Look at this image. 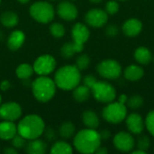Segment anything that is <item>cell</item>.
Returning a JSON list of instances; mask_svg holds the SVG:
<instances>
[{"label":"cell","mask_w":154,"mask_h":154,"mask_svg":"<svg viewBox=\"0 0 154 154\" xmlns=\"http://www.w3.org/2000/svg\"><path fill=\"white\" fill-rule=\"evenodd\" d=\"M101 138L99 133L96 129H83L79 131L74 137L73 144L75 149L83 154H91L96 152L101 145Z\"/></svg>","instance_id":"cell-1"},{"label":"cell","mask_w":154,"mask_h":154,"mask_svg":"<svg viewBox=\"0 0 154 154\" xmlns=\"http://www.w3.org/2000/svg\"><path fill=\"white\" fill-rule=\"evenodd\" d=\"M80 80V70L76 67V65H65L60 68L54 76V82L56 86L66 91L73 90L79 85Z\"/></svg>","instance_id":"cell-2"},{"label":"cell","mask_w":154,"mask_h":154,"mask_svg":"<svg viewBox=\"0 0 154 154\" xmlns=\"http://www.w3.org/2000/svg\"><path fill=\"white\" fill-rule=\"evenodd\" d=\"M45 124L42 118L37 115L24 116L17 125V134L26 140L39 138L44 132Z\"/></svg>","instance_id":"cell-3"},{"label":"cell","mask_w":154,"mask_h":154,"mask_svg":"<svg viewBox=\"0 0 154 154\" xmlns=\"http://www.w3.org/2000/svg\"><path fill=\"white\" fill-rule=\"evenodd\" d=\"M56 84L47 76H40L32 82L33 97L40 102L45 103L52 99L56 93Z\"/></svg>","instance_id":"cell-4"},{"label":"cell","mask_w":154,"mask_h":154,"mask_svg":"<svg viewBox=\"0 0 154 154\" xmlns=\"http://www.w3.org/2000/svg\"><path fill=\"white\" fill-rule=\"evenodd\" d=\"M31 16L37 22L42 23H49L54 18V8L46 1H38L33 3L30 7Z\"/></svg>","instance_id":"cell-5"},{"label":"cell","mask_w":154,"mask_h":154,"mask_svg":"<svg viewBox=\"0 0 154 154\" xmlns=\"http://www.w3.org/2000/svg\"><path fill=\"white\" fill-rule=\"evenodd\" d=\"M127 109L125 104L120 102L108 103L103 108L102 116L103 118L111 124H119L126 118Z\"/></svg>","instance_id":"cell-6"},{"label":"cell","mask_w":154,"mask_h":154,"mask_svg":"<svg viewBox=\"0 0 154 154\" xmlns=\"http://www.w3.org/2000/svg\"><path fill=\"white\" fill-rule=\"evenodd\" d=\"M91 93L97 101L105 104L113 102L116 97V88L106 81H97L91 88Z\"/></svg>","instance_id":"cell-7"},{"label":"cell","mask_w":154,"mask_h":154,"mask_svg":"<svg viewBox=\"0 0 154 154\" xmlns=\"http://www.w3.org/2000/svg\"><path fill=\"white\" fill-rule=\"evenodd\" d=\"M97 73L106 79H116L121 76L122 67L118 61L108 59L101 61L97 66Z\"/></svg>","instance_id":"cell-8"},{"label":"cell","mask_w":154,"mask_h":154,"mask_svg":"<svg viewBox=\"0 0 154 154\" xmlns=\"http://www.w3.org/2000/svg\"><path fill=\"white\" fill-rule=\"evenodd\" d=\"M90 32L88 28L81 23H77L71 29V36L73 38V45L77 52H81L84 49L85 42H88Z\"/></svg>","instance_id":"cell-9"},{"label":"cell","mask_w":154,"mask_h":154,"mask_svg":"<svg viewBox=\"0 0 154 154\" xmlns=\"http://www.w3.org/2000/svg\"><path fill=\"white\" fill-rule=\"evenodd\" d=\"M56 60L49 54H44L36 59L33 63V70L40 76H48L56 68Z\"/></svg>","instance_id":"cell-10"},{"label":"cell","mask_w":154,"mask_h":154,"mask_svg":"<svg viewBox=\"0 0 154 154\" xmlns=\"http://www.w3.org/2000/svg\"><path fill=\"white\" fill-rule=\"evenodd\" d=\"M108 20V14L107 13L100 8H94L89 10L86 15H85V21L86 23L95 28H100L104 26Z\"/></svg>","instance_id":"cell-11"},{"label":"cell","mask_w":154,"mask_h":154,"mask_svg":"<svg viewBox=\"0 0 154 154\" xmlns=\"http://www.w3.org/2000/svg\"><path fill=\"white\" fill-rule=\"evenodd\" d=\"M22 116V107L16 102H6L0 105V118L14 122Z\"/></svg>","instance_id":"cell-12"},{"label":"cell","mask_w":154,"mask_h":154,"mask_svg":"<svg viewBox=\"0 0 154 154\" xmlns=\"http://www.w3.org/2000/svg\"><path fill=\"white\" fill-rule=\"evenodd\" d=\"M116 150L123 152H129L134 147V139L131 134L126 132H120L116 134L113 140Z\"/></svg>","instance_id":"cell-13"},{"label":"cell","mask_w":154,"mask_h":154,"mask_svg":"<svg viewBox=\"0 0 154 154\" xmlns=\"http://www.w3.org/2000/svg\"><path fill=\"white\" fill-rule=\"evenodd\" d=\"M57 14L61 19L70 22L78 17V8L71 2L62 1L57 5Z\"/></svg>","instance_id":"cell-14"},{"label":"cell","mask_w":154,"mask_h":154,"mask_svg":"<svg viewBox=\"0 0 154 154\" xmlns=\"http://www.w3.org/2000/svg\"><path fill=\"white\" fill-rule=\"evenodd\" d=\"M126 125L128 130L134 134H140L144 129V122L142 116L136 113H133L126 117Z\"/></svg>","instance_id":"cell-15"},{"label":"cell","mask_w":154,"mask_h":154,"mask_svg":"<svg viewBox=\"0 0 154 154\" xmlns=\"http://www.w3.org/2000/svg\"><path fill=\"white\" fill-rule=\"evenodd\" d=\"M142 29H143V23L136 18H131L126 20L122 27L123 32L128 37L137 36L142 32Z\"/></svg>","instance_id":"cell-16"},{"label":"cell","mask_w":154,"mask_h":154,"mask_svg":"<svg viewBox=\"0 0 154 154\" xmlns=\"http://www.w3.org/2000/svg\"><path fill=\"white\" fill-rule=\"evenodd\" d=\"M17 134V125L12 121L4 120L0 123V139L3 141L11 140Z\"/></svg>","instance_id":"cell-17"},{"label":"cell","mask_w":154,"mask_h":154,"mask_svg":"<svg viewBox=\"0 0 154 154\" xmlns=\"http://www.w3.org/2000/svg\"><path fill=\"white\" fill-rule=\"evenodd\" d=\"M25 40L24 33L20 30L12 32L7 39V46L11 51H17L22 47Z\"/></svg>","instance_id":"cell-18"},{"label":"cell","mask_w":154,"mask_h":154,"mask_svg":"<svg viewBox=\"0 0 154 154\" xmlns=\"http://www.w3.org/2000/svg\"><path fill=\"white\" fill-rule=\"evenodd\" d=\"M25 152L29 154H44L47 152V144L37 139L30 140L24 146Z\"/></svg>","instance_id":"cell-19"},{"label":"cell","mask_w":154,"mask_h":154,"mask_svg":"<svg viewBox=\"0 0 154 154\" xmlns=\"http://www.w3.org/2000/svg\"><path fill=\"white\" fill-rule=\"evenodd\" d=\"M143 75L144 70L143 69V68L137 65H130L124 71L125 78L129 81H137L141 79Z\"/></svg>","instance_id":"cell-20"},{"label":"cell","mask_w":154,"mask_h":154,"mask_svg":"<svg viewBox=\"0 0 154 154\" xmlns=\"http://www.w3.org/2000/svg\"><path fill=\"white\" fill-rule=\"evenodd\" d=\"M82 121L87 128L97 129L99 125V118L93 110H86L82 114Z\"/></svg>","instance_id":"cell-21"},{"label":"cell","mask_w":154,"mask_h":154,"mask_svg":"<svg viewBox=\"0 0 154 154\" xmlns=\"http://www.w3.org/2000/svg\"><path fill=\"white\" fill-rule=\"evenodd\" d=\"M134 59L136 61L142 65H147L151 62L152 57L150 50H148L146 47L141 46L137 48L134 51Z\"/></svg>","instance_id":"cell-22"},{"label":"cell","mask_w":154,"mask_h":154,"mask_svg":"<svg viewBox=\"0 0 154 154\" xmlns=\"http://www.w3.org/2000/svg\"><path fill=\"white\" fill-rule=\"evenodd\" d=\"M1 23L7 28H13L18 24L19 18L18 15L12 11H5L0 16Z\"/></svg>","instance_id":"cell-23"},{"label":"cell","mask_w":154,"mask_h":154,"mask_svg":"<svg viewBox=\"0 0 154 154\" xmlns=\"http://www.w3.org/2000/svg\"><path fill=\"white\" fill-rule=\"evenodd\" d=\"M90 93H91V89L89 88H88L85 85L82 86H77L74 89H73V98L79 103L85 102L87 100H88L89 97H90Z\"/></svg>","instance_id":"cell-24"},{"label":"cell","mask_w":154,"mask_h":154,"mask_svg":"<svg viewBox=\"0 0 154 154\" xmlns=\"http://www.w3.org/2000/svg\"><path fill=\"white\" fill-rule=\"evenodd\" d=\"M34 70H33V67L31 66L30 64H27V63H23V64H20L17 68H16V70H15V73H16V76L20 79H29L32 74H33Z\"/></svg>","instance_id":"cell-25"},{"label":"cell","mask_w":154,"mask_h":154,"mask_svg":"<svg viewBox=\"0 0 154 154\" xmlns=\"http://www.w3.org/2000/svg\"><path fill=\"white\" fill-rule=\"evenodd\" d=\"M72 152L73 149L71 145L63 141L56 142L51 149V153L52 154H71Z\"/></svg>","instance_id":"cell-26"},{"label":"cell","mask_w":154,"mask_h":154,"mask_svg":"<svg viewBox=\"0 0 154 154\" xmlns=\"http://www.w3.org/2000/svg\"><path fill=\"white\" fill-rule=\"evenodd\" d=\"M76 132V128L73 123L71 122H64L60 125L59 129V134L63 139L71 138Z\"/></svg>","instance_id":"cell-27"},{"label":"cell","mask_w":154,"mask_h":154,"mask_svg":"<svg viewBox=\"0 0 154 154\" xmlns=\"http://www.w3.org/2000/svg\"><path fill=\"white\" fill-rule=\"evenodd\" d=\"M50 32L55 38H62L65 34V27L60 23H53L50 26Z\"/></svg>","instance_id":"cell-28"},{"label":"cell","mask_w":154,"mask_h":154,"mask_svg":"<svg viewBox=\"0 0 154 154\" xmlns=\"http://www.w3.org/2000/svg\"><path fill=\"white\" fill-rule=\"evenodd\" d=\"M75 53H77V51H76L75 47L72 42H67V43L63 44L60 49V54L65 59L72 58L75 55Z\"/></svg>","instance_id":"cell-29"},{"label":"cell","mask_w":154,"mask_h":154,"mask_svg":"<svg viewBox=\"0 0 154 154\" xmlns=\"http://www.w3.org/2000/svg\"><path fill=\"white\" fill-rule=\"evenodd\" d=\"M126 103L131 109H139L143 105V98L140 95H134L127 99Z\"/></svg>","instance_id":"cell-30"},{"label":"cell","mask_w":154,"mask_h":154,"mask_svg":"<svg viewBox=\"0 0 154 154\" xmlns=\"http://www.w3.org/2000/svg\"><path fill=\"white\" fill-rule=\"evenodd\" d=\"M90 64V58L87 54H81L77 58L76 67L79 70H85Z\"/></svg>","instance_id":"cell-31"},{"label":"cell","mask_w":154,"mask_h":154,"mask_svg":"<svg viewBox=\"0 0 154 154\" xmlns=\"http://www.w3.org/2000/svg\"><path fill=\"white\" fill-rule=\"evenodd\" d=\"M151 146V141L150 138L147 135H142L137 140V148L140 150H143L144 152H147Z\"/></svg>","instance_id":"cell-32"},{"label":"cell","mask_w":154,"mask_h":154,"mask_svg":"<svg viewBox=\"0 0 154 154\" xmlns=\"http://www.w3.org/2000/svg\"><path fill=\"white\" fill-rule=\"evenodd\" d=\"M11 144H12L13 147H14L17 150L22 149L26 144V139H24L22 135H20V134H17L16 135H14L11 139Z\"/></svg>","instance_id":"cell-33"},{"label":"cell","mask_w":154,"mask_h":154,"mask_svg":"<svg viewBox=\"0 0 154 154\" xmlns=\"http://www.w3.org/2000/svg\"><path fill=\"white\" fill-rule=\"evenodd\" d=\"M145 126L148 132L154 136V110H152L146 116L145 119Z\"/></svg>","instance_id":"cell-34"},{"label":"cell","mask_w":154,"mask_h":154,"mask_svg":"<svg viewBox=\"0 0 154 154\" xmlns=\"http://www.w3.org/2000/svg\"><path fill=\"white\" fill-rule=\"evenodd\" d=\"M119 10V4L115 0H110L106 4V12L107 14H116Z\"/></svg>","instance_id":"cell-35"},{"label":"cell","mask_w":154,"mask_h":154,"mask_svg":"<svg viewBox=\"0 0 154 154\" xmlns=\"http://www.w3.org/2000/svg\"><path fill=\"white\" fill-rule=\"evenodd\" d=\"M44 135H45V138L47 139V141L49 142H53L56 140L57 138V134H56V131L53 129V128H51V127H48L46 129H44Z\"/></svg>","instance_id":"cell-36"},{"label":"cell","mask_w":154,"mask_h":154,"mask_svg":"<svg viewBox=\"0 0 154 154\" xmlns=\"http://www.w3.org/2000/svg\"><path fill=\"white\" fill-rule=\"evenodd\" d=\"M97 81V80L96 77L93 76V75H87V76H85L84 79H83V83H84V85L87 86L88 88H89L90 89H91V88L95 85V83H96Z\"/></svg>","instance_id":"cell-37"},{"label":"cell","mask_w":154,"mask_h":154,"mask_svg":"<svg viewBox=\"0 0 154 154\" xmlns=\"http://www.w3.org/2000/svg\"><path fill=\"white\" fill-rule=\"evenodd\" d=\"M118 27L116 24H109L106 28V34L109 37H115L118 34Z\"/></svg>","instance_id":"cell-38"},{"label":"cell","mask_w":154,"mask_h":154,"mask_svg":"<svg viewBox=\"0 0 154 154\" xmlns=\"http://www.w3.org/2000/svg\"><path fill=\"white\" fill-rule=\"evenodd\" d=\"M99 135H100V138L101 140H104V141H107L110 137H111V133L109 130H102L100 133H99Z\"/></svg>","instance_id":"cell-39"},{"label":"cell","mask_w":154,"mask_h":154,"mask_svg":"<svg viewBox=\"0 0 154 154\" xmlns=\"http://www.w3.org/2000/svg\"><path fill=\"white\" fill-rule=\"evenodd\" d=\"M10 88V82L8 80H3L0 84V88L3 91H6Z\"/></svg>","instance_id":"cell-40"},{"label":"cell","mask_w":154,"mask_h":154,"mask_svg":"<svg viewBox=\"0 0 154 154\" xmlns=\"http://www.w3.org/2000/svg\"><path fill=\"white\" fill-rule=\"evenodd\" d=\"M17 149H15L14 147H8L4 150L5 154H17Z\"/></svg>","instance_id":"cell-41"},{"label":"cell","mask_w":154,"mask_h":154,"mask_svg":"<svg viewBox=\"0 0 154 154\" xmlns=\"http://www.w3.org/2000/svg\"><path fill=\"white\" fill-rule=\"evenodd\" d=\"M108 152L107 149L106 147H101V145L97 148V150L96 151V153L97 154H106Z\"/></svg>","instance_id":"cell-42"},{"label":"cell","mask_w":154,"mask_h":154,"mask_svg":"<svg viewBox=\"0 0 154 154\" xmlns=\"http://www.w3.org/2000/svg\"><path fill=\"white\" fill-rule=\"evenodd\" d=\"M127 96L126 95H121V96H119V98H118V102H120V103H122V104H125L126 102H127Z\"/></svg>","instance_id":"cell-43"},{"label":"cell","mask_w":154,"mask_h":154,"mask_svg":"<svg viewBox=\"0 0 154 154\" xmlns=\"http://www.w3.org/2000/svg\"><path fill=\"white\" fill-rule=\"evenodd\" d=\"M146 153V152H144V151H143V150H140V149H138V150H136V151H133V154H145Z\"/></svg>","instance_id":"cell-44"},{"label":"cell","mask_w":154,"mask_h":154,"mask_svg":"<svg viewBox=\"0 0 154 154\" xmlns=\"http://www.w3.org/2000/svg\"><path fill=\"white\" fill-rule=\"evenodd\" d=\"M17 1L21 4H27L30 0H17Z\"/></svg>","instance_id":"cell-45"},{"label":"cell","mask_w":154,"mask_h":154,"mask_svg":"<svg viewBox=\"0 0 154 154\" xmlns=\"http://www.w3.org/2000/svg\"><path fill=\"white\" fill-rule=\"evenodd\" d=\"M89 1L92 2V3H94V4H98V3L102 2L103 0H89Z\"/></svg>","instance_id":"cell-46"},{"label":"cell","mask_w":154,"mask_h":154,"mask_svg":"<svg viewBox=\"0 0 154 154\" xmlns=\"http://www.w3.org/2000/svg\"><path fill=\"white\" fill-rule=\"evenodd\" d=\"M1 102H2V97H1V95H0V105H1Z\"/></svg>","instance_id":"cell-47"},{"label":"cell","mask_w":154,"mask_h":154,"mask_svg":"<svg viewBox=\"0 0 154 154\" xmlns=\"http://www.w3.org/2000/svg\"><path fill=\"white\" fill-rule=\"evenodd\" d=\"M121 1H124V0H121Z\"/></svg>","instance_id":"cell-48"},{"label":"cell","mask_w":154,"mask_h":154,"mask_svg":"<svg viewBox=\"0 0 154 154\" xmlns=\"http://www.w3.org/2000/svg\"><path fill=\"white\" fill-rule=\"evenodd\" d=\"M0 3H1V0H0Z\"/></svg>","instance_id":"cell-49"},{"label":"cell","mask_w":154,"mask_h":154,"mask_svg":"<svg viewBox=\"0 0 154 154\" xmlns=\"http://www.w3.org/2000/svg\"><path fill=\"white\" fill-rule=\"evenodd\" d=\"M153 61H154V59H153Z\"/></svg>","instance_id":"cell-50"},{"label":"cell","mask_w":154,"mask_h":154,"mask_svg":"<svg viewBox=\"0 0 154 154\" xmlns=\"http://www.w3.org/2000/svg\"><path fill=\"white\" fill-rule=\"evenodd\" d=\"M53 1H54V0H53Z\"/></svg>","instance_id":"cell-51"}]
</instances>
